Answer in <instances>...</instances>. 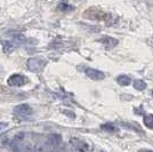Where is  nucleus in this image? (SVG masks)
I'll return each instance as SVG.
<instances>
[{"instance_id": "nucleus-1", "label": "nucleus", "mask_w": 153, "mask_h": 152, "mask_svg": "<svg viewBox=\"0 0 153 152\" xmlns=\"http://www.w3.org/2000/svg\"><path fill=\"white\" fill-rule=\"evenodd\" d=\"M33 114V110L29 104H19L17 107H15L14 109V115L17 118V119H22V120H25L29 119Z\"/></svg>"}, {"instance_id": "nucleus-2", "label": "nucleus", "mask_w": 153, "mask_h": 152, "mask_svg": "<svg viewBox=\"0 0 153 152\" xmlns=\"http://www.w3.org/2000/svg\"><path fill=\"white\" fill-rule=\"evenodd\" d=\"M46 61L41 57H31L26 61V66L31 72H39L44 69Z\"/></svg>"}, {"instance_id": "nucleus-3", "label": "nucleus", "mask_w": 153, "mask_h": 152, "mask_svg": "<svg viewBox=\"0 0 153 152\" xmlns=\"http://www.w3.org/2000/svg\"><path fill=\"white\" fill-rule=\"evenodd\" d=\"M61 142H62V136L61 135H58V134H51V135H49L46 139L44 148H45L47 151H53V150L57 149L58 146H59Z\"/></svg>"}, {"instance_id": "nucleus-4", "label": "nucleus", "mask_w": 153, "mask_h": 152, "mask_svg": "<svg viewBox=\"0 0 153 152\" xmlns=\"http://www.w3.org/2000/svg\"><path fill=\"white\" fill-rule=\"evenodd\" d=\"M29 83V79L23 75H19V73H15L12 75L7 79V83L12 87H22L26 83Z\"/></svg>"}, {"instance_id": "nucleus-5", "label": "nucleus", "mask_w": 153, "mask_h": 152, "mask_svg": "<svg viewBox=\"0 0 153 152\" xmlns=\"http://www.w3.org/2000/svg\"><path fill=\"white\" fill-rule=\"evenodd\" d=\"M71 145L73 146V149L78 152H87L89 150V145L80 139H76V137H72L70 139Z\"/></svg>"}, {"instance_id": "nucleus-6", "label": "nucleus", "mask_w": 153, "mask_h": 152, "mask_svg": "<svg viewBox=\"0 0 153 152\" xmlns=\"http://www.w3.org/2000/svg\"><path fill=\"white\" fill-rule=\"evenodd\" d=\"M85 73H86L87 76L89 77L90 79H93V80H95V81H98V80H103V79L105 78V75H104V72L100 71V70L93 69V68H87V69L85 70Z\"/></svg>"}, {"instance_id": "nucleus-7", "label": "nucleus", "mask_w": 153, "mask_h": 152, "mask_svg": "<svg viewBox=\"0 0 153 152\" xmlns=\"http://www.w3.org/2000/svg\"><path fill=\"white\" fill-rule=\"evenodd\" d=\"M98 41L102 45H104L105 47H108V48H112V47H115V46L118 45V40H117V39L112 38V37H108V36L103 37V38H101Z\"/></svg>"}, {"instance_id": "nucleus-8", "label": "nucleus", "mask_w": 153, "mask_h": 152, "mask_svg": "<svg viewBox=\"0 0 153 152\" xmlns=\"http://www.w3.org/2000/svg\"><path fill=\"white\" fill-rule=\"evenodd\" d=\"M57 9L59 12H64V13H66V12H71V10H73L74 8L72 5H70L69 2H66V1H61L59 4L57 5Z\"/></svg>"}, {"instance_id": "nucleus-9", "label": "nucleus", "mask_w": 153, "mask_h": 152, "mask_svg": "<svg viewBox=\"0 0 153 152\" xmlns=\"http://www.w3.org/2000/svg\"><path fill=\"white\" fill-rule=\"evenodd\" d=\"M1 44H2V49H4V51H5L6 54L12 53V51L15 49V45H14L12 41H9V40H4Z\"/></svg>"}, {"instance_id": "nucleus-10", "label": "nucleus", "mask_w": 153, "mask_h": 152, "mask_svg": "<svg viewBox=\"0 0 153 152\" xmlns=\"http://www.w3.org/2000/svg\"><path fill=\"white\" fill-rule=\"evenodd\" d=\"M26 41V37L24 34H22V33H19V34H15L12 39V42H13L15 46L16 45H21V44H24Z\"/></svg>"}, {"instance_id": "nucleus-11", "label": "nucleus", "mask_w": 153, "mask_h": 152, "mask_svg": "<svg viewBox=\"0 0 153 152\" xmlns=\"http://www.w3.org/2000/svg\"><path fill=\"white\" fill-rule=\"evenodd\" d=\"M130 78L128 76H125V75H122V76H119L117 78V83H119L120 86H128V85H130Z\"/></svg>"}, {"instance_id": "nucleus-12", "label": "nucleus", "mask_w": 153, "mask_h": 152, "mask_svg": "<svg viewBox=\"0 0 153 152\" xmlns=\"http://www.w3.org/2000/svg\"><path fill=\"white\" fill-rule=\"evenodd\" d=\"M143 122H144V125L147 128L153 129V114H147V115H145L144 119H143Z\"/></svg>"}, {"instance_id": "nucleus-13", "label": "nucleus", "mask_w": 153, "mask_h": 152, "mask_svg": "<svg viewBox=\"0 0 153 152\" xmlns=\"http://www.w3.org/2000/svg\"><path fill=\"white\" fill-rule=\"evenodd\" d=\"M101 127H102L103 130H106V132H110V133H117L118 132V127H115L112 124H104Z\"/></svg>"}, {"instance_id": "nucleus-14", "label": "nucleus", "mask_w": 153, "mask_h": 152, "mask_svg": "<svg viewBox=\"0 0 153 152\" xmlns=\"http://www.w3.org/2000/svg\"><path fill=\"white\" fill-rule=\"evenodd\" d=\"M134 88L137 90H144L146 88V83L143 80H135L134 81Z\"/></svg>"}, {"instance_id": "nucleus-15", "label": "nucleus", "mask_w": 153, "mask_h": 152, "mask_svg": "<svg viewBox=\"0 0 153 152\" xmlns=\"http://www.w3.org/2000/svg\"><path fill=\"white\" fill-rule=\"evenodd\" d=\"M63 113H64V114H66V115H69V117H71L72 119H73V118L76 117V114L73 113V112H71V111H66V110H64Z\"/></svg>"}, {"instance_id": "nucleus-16", "label": "nucleus", "mask_w": 153, "mask_h": 152, "mask_svg": "<svg viewBox=\"0 0 153 152\" xmlns=\"http://www.w3.org/2000/svg\"><path fill=\"white\" fill-rule=\"evenodd\" d=\"M7 127H8V124H7V122H0V130H4Z\"/></svg>"}, {"instance_id": "nucleus-17", "label": "nucleus", "mask_w": 153, "mask_h": 152, "mask_svg": "<svg viewBox=\"0 0 153 152\" xmlns=\"http://www.w3.org/2000/svg\"><path fill=\"white\" fill-rule=\"evenodd\" d=\"M138 152H153L152 150H147V149H140Z\"/></svg>"}, {"instance_id": "nucleus-18", "label": "nucleus", "mask_w": 153, "mask_h": 152, "mask_svg": "<svg viewBox=\"0 0 153 152\" xmlns=\"http://www.w3.org/2000/svg\"><path fill=\"white\" fill-rule=\"evenodd\" d=\"M151 95H152V96H153V90H152V92H151Z\"/></svg>"}]
</instances>
